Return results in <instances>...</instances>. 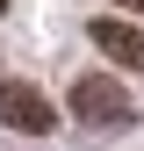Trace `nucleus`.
I'll use <instances>...</instances> for the list:
<instances>
[{
    "instance_id": "obj_1",
    "label": "nucleus",
    "mask_w": 144,
    "mask_h": 151,
    "mask_svg": "<svg viewBox=\"0 0 144 151\" xmlns=\"http://www.w3.org/2000/svg\"><path fill=\"white\" fill-rule=\"evenodd\" d=\"M72 115H79L86 129H130L137 122V93L115 86L108 72H86V79L72 86Z\"/></svg>"
},
{
    "instance_id": "obj_3",
    "label": "nucleus",
    "mask_w": 144,
    "mask_h": 151,
    "mask_svg": "<svg viewBox=\"0 0 144 151\" xmlns=\"http://www.w3.org/2000/svg\"><path fill=\"white\" fill-rule=\"evenodd\" d=\"M94 43H101L115 65H137V72H144V36H137L130 22H94Z\"/></svg>"
},
{
    "instance_id": "obj_4",
    "label": "nucleus",
    "mask_w": 144,
    "mask_h": 151,
    "mask_svg": "<svg viewBox=\"0 0 144 151\" xmlns=\"http://www.w3.org/2000/svg\"><path fill=\"white\" fill-rule=\"evenodd\" d=\"M115 7H144V0H115Z\"/></svg>"
},
{
    "instance_id": "obj_5",
    "label": "nucleus",
    "mask_w": 144,
    "mask_h": 151,
    "mask_svg": "<svg viewBox=\"0 0 144 151\" xmlns=\"http://www.w3.org/2000/svg\"><path fill=\"white\" fill-rule=\"evenodd\" d=\"M0 14H7V0H0Z\"/></svg>"
},
{
    "instance_id": "obj_2",
    "label": "nucleus",
    "mask_w": 144,
    "mask_h": 151,
    "mask_svg": "<svg viewBox=\"0 0 144 151\" xmlns=\"http://www.w3.org/2000/svg\"><path fill=\"white\" fill-rule=\"evenodd\" d=\"M0 122H7V129H29V137H50V122H58V115H50V101H43L36 86L0 79Z\"/></svg>"
}]
</instances>
